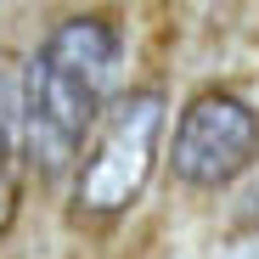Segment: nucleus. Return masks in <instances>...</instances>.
Listing matches in <instances>:
<instances>
[{"mask_svg": "<svg viewBox=\"0 0 259 259\" xmlns=\"http://www.w3.org/2000/svg\"><path fill=\"white\" fill-rule=\"evenodd\" d=\"M124 39L107 17H62L23 68V169L62 175L113 102L107 84Z\"/></svg>", "mask_w": 259, "mask_h": 259, "instance_id": "f257e3e1", "label": "nucleus"}, {"mask_svg": "<svg viewBox=\"0 0 259 259\" xmlns=\"http://www.w3.org/2000/svg\"><path fill=\"white\" fill-rule=\"evenodd\" d=\"M163 124H169L163 91L136 84V91L113 96L73 163V208L91 220H113V214L136 208L163 152Z\"/></svg>", "mask_w": 259, "mask_h": 259, "instance_id": "f03ea898", "label": "nucleus"}, {"mask_svg": "<svg viewBox=\"0 0 259 259\" xmlns=\"http://www.w3.org/2000/svg\"><path fill=\"white\" fill-rule=\"evenodd\" d=\"M259 163V113L237 91H197L169 130V175L192 192H220Z\"/></svg>", "mask_w": 259, "mask_h": 259, "instance_id": "7ed1b4c3", "label": "nucleus"}, {"mask_svg": "<svg viewBox=\"0 0 259 259\" xmlns=\"http://www.w3.org/2000/svg\"><path fill=\"white\" fill-rule=\"evenodd\" d=\"M17 192H23L17 169H6V175H0V237H6V226L17 220Z\"/></svg>", "mask_w": 259, "mask_h": 259, "instance_id": "20e7f679", "label": "nucleus"}, {"mask_svg": "<svg viewBox=\"0 0 259 259\" xmlns=\"http://www.w3.org/2000/svg\"><path fill=\"white\" fill-rule=\"evenodd\" d=\"M242 220H248V226H259V181H253V192H248V208H242Z\"/></svg>", "mask_w": 259, "mask_h": 259, "instance_id": "39448f33", "label": "nucleus"}]
</instances>
